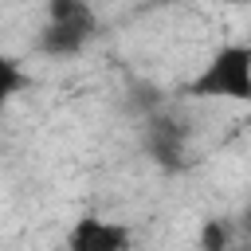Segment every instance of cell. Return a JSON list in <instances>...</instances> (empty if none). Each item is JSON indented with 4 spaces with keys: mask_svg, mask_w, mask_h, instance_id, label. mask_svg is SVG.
Instances as JSON below:
<instances>
[{
    "mask_svg": "<svg viewBox=\"0 0 251 251\" xmlns=\"http://www.w3.org/2000/svg\"><path fill=\"white\" fill-rule=\"evenodd\" d=\"M31 86V75L12 59V55H0V106H8L16 94H24Z\"/></svg>",
    "mask_w": 251,
    "mask_h": 251,
    "instance_id": "8992f818",
    "label": "cell"
},
{
    "mask_svg": "<svg viewBox=\"0 0 251 251\" xmlns=\"http://www.w3.org/2000/svg\"><path fill=\"white\" fill-rule=\"evenodd\" d=\"M227 247H231V227H227V220L208 216V220L200 224V251H227Z\"/></svg>",
    "mask_w": 251,
    "mask_h": 251,
    "instance_id": "52a82bcc",
    "label": "cell"
},
{
    "mask_svg": "<svg viewBox=\"0 0 251 251\" xmlns=\"http://www.w3.org/2000/svg\"><path fill=\"white\" fill-rule=\"evenodd\" d=\"M212 4H251V0H212Z\"/></svg>",
    "mask_w": 251,
    "mask_h": 251,
    "instance_id": "9c48e42d",
    "label": "cell"
},
{
    "mask_svg": "<svg viewBox=\"0 0 251 251\" xmlns=\"http://www.w3.org/2000/svg\"><path fill=\"white\" fill-rule=\"evenodd\" d=\"M243 126H247V129H251V114H247V118H243Z\"/></svg>",
    "mask_w": 251,
    "mask_h": 251,
    "instance_id": "30bf717a",
    "label": "cell"
},
{
    "mask_svg": "<svg viewBox=\"0 0 251 251\" xmlns=\"http://www.w3.org/2000/svg\"><path fill=\"white\" fill-rule=\"evenodd\" d=\"M184 98H224V102H251V47L227 43L220 47L184 86Z\"/></svg>",
    "mask_w": 251,
    "mask_h": 251,
    "instance_id": "6da1fadb",
    "label": "cell"
},
{
    "mask_svg": "<svg viewBox=\"0 0 251 251\" xmlns=\"http://www.w3.org/2000/svg\"><path fill=\"white\" fill-rule=\"evenodd\" d=\"M141 145H145V153H149V161H153L157 169H165V173L188 169V129H184L180 118L153 110V114L145 118Z\"/></svg>",
    "mask_w": 251,
    "mask_h": 251,
    "instance_id": "7a4b0ae2",
    "label": "cell"
},
{
    "mask_svg": "<svg viewBox=\"0 0 251 251\" xmlns=\"http://www.w3.org/2000/svg\"><path fill=\"white\" fill-rule=\"evenodd\" d=\"M243 227L251 231V204H247V212H243Z\"/></svg>",
    "mask_w": 251,
    "mask_h": 251,
    "instance_id": "ba28073f",
    "label": "cell"
},
{
    "mask_svg": "<svg viewBox=\"0 0 251 251\" xmlns=\"http://www.w3.org/2000/svg\"><path fill=\"white\" fill-rule=\"evenodd\" d=\"M94 35H98V31H90V27L47 24V27L39 31L35 47H39L43 55H51V59H75V55H82V51H86V47L94 43Z\"/></svg>",
    "mask_w": 251,
    "mask_h": 251,
    "instance_id": "277c9868",
    "label": "cell"
},
{
    "mask_svg": "<svg viewBox=\"0 0 251 251\" xmlns=\"http://www.w3.org/2000/svg\"><path fill=\"white\" fill-rule=\"evenodd\" d=\"M129 227L106 216H78L67 231V251H129Z\"/></svg>",
    "mask_w": 251,
    "mask_h": 251,
    "instance_id": "3957f363",
    "label": "cell"
},
{
    "mask_svg": "<svg viewBox=\"0 0 251 251\" xmlns=\"http://www.w3.org/2000/svg\"><path fill=\"white\" fill-rule=\"evenodd\" d=\"M47 24H71V27L102 31V24L86 0H47Z\"/></svg>",
    "mask_w": 251,
    "mask_h": 251,
    "instance_id": "5b68a950",
    "label": "cell"
}]
</instances>
